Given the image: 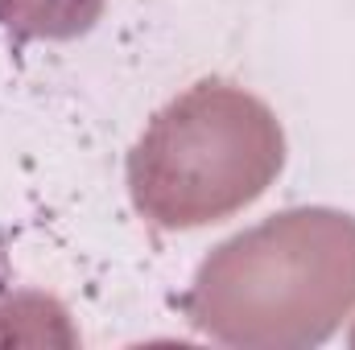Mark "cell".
Returning a JSON list of instances; mask_svg holds the SVG:
<instances>
[{
	"instance_id": "obj_1",
	"label": "cell",
	"mask_w": 355,
	"mask_h": 350,
	"mask_svg": "<svg viewBox=\"0 0 355 350\" xmlns=\"http://www.w3.org/2000/svg\"><path fill=\"white\" fill-rule=\"evenodd\" d=\"M182 309L227 347L327 342L355 309V219L331 206L272 214L202 260Z\"/></svg>"
},
{
	"instance_id": "obj_2",
	"label": "cell",
	"mask_w": 355,
	"mask_h": 350,
	"mask_svg": "<svg viewBox=\"0 0 355 350\" xmlns=\"http://www.w3.org/2000/svg\"><path fill=\"white\" fill-rule=\"evenodd\" d=\"M285 165V132L252 91L202 79L166 103L128 153L132 206L162 231H194L252 206Z\"/></svg>"
},
{
	"instance_id": "obj_4",
	"label": "cell",
	"mask_w": 355,
	"mask_h": 350,
	"mask_svg": "<svg viewBox=\"0 0 355 350\" xmlns=\"http://www.w3.org/2000/svg\"><path fill=\"white\" fill-rule=\"evenodd\" d=\"M352 347H355V330H352Z\"/></svg>"
},
{
	"instance_id": "obj_3",
	"label": "cell",
	"mask_w": 355,
	"mask_h": 350,
	"mask_svg": "<svg viewBox=\"0 0 355 350\" xmlns=\"http://www.w3.org/2000/svg\"><path fill=\"white\" fill-rule=\"evenodd\" d=\"M107 0H0V25L33 42H71L95 29Z\"/></svg>"
}]
</instances>
